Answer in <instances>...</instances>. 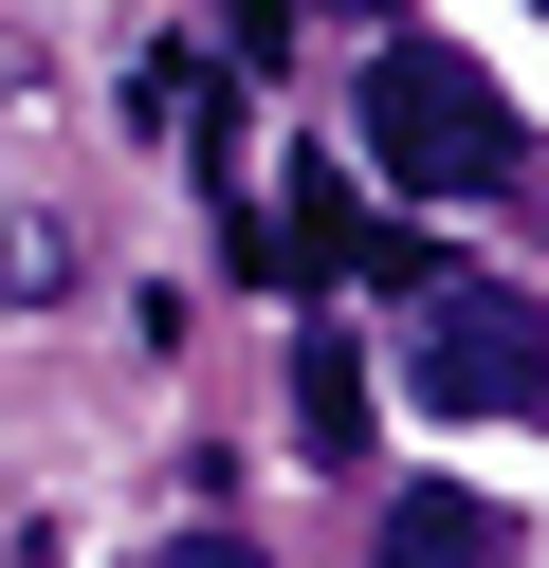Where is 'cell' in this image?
Returning <instances> with one entry per match:
<instances>
[{"label":"cell","instance_id":"obj_1","mask_svg":"<svg viewBox=\"0 0 549 568\" xmlns=\"http://www.w3.org/2000/svg\"><path fill=\"white\" fill-rule=\"evenodd\" d=\"M366 165H385L403 202L512 184V92L476 74V55H439V38H385V55H366Z\"/></svg>","mask_w":549,"mask_h":568},{"label":"cell","instance_id":"obj_2","mask_svg":"<svg viewBox=\"0 0 549 568\" xmlns=\"http://www.w3.org/2000/svg\"><path fill=\"white\" fill-rule=\"evenodd\" d=\"M403 385H421L439 422H531L549 404V294H512V275H421Z\"/></svg>","mask_w":549,"mask_h":568},{"label":"cell","instance_id":"obj_3","mask_svg":"<svg viewBox=\"0 0 549 568\" xmlns=\"http://www.w3.org/2000/svg\"><path fill=\"white\" fill-rule=\"evenodd\" d=\"M366 568H512V514L458 495V477H421V495H385V550Z\"/></svg>","mask_w":549,"mask_h":568},{"label":"cell","instance_id":"obj_4","mask_svg":"<svg viewBox=\"0 0 549 568\" xmlns=\"http://www.w3.org/2000/svg\"><path fill=\"white\" fill-rule=\"evenodd\" d=\"M293 440H312V458H366V348L348 331L293 348Z\"/></svg>","mask_w":549,"mask_h":568},{"label":"cell","instance_id":"obj_5","mask_svg":"<svg viewBox=\"0 0 549 568\" xmlns=\"http://www.w3.org/2000/svg\"><path fill=\"white\" fill-rule=\"evenodd\" d=\"M293 38V0H220V55H275Z\"/></svg>","mask_w":549,"mask_h":568},{"label":"cell","instance_id":"obj_6","mask_svg":"<svg viewBox=\"0 0 549 568\" xmlns=\"http://www.w3.org/2000/svg\"><path fill=\"white\" fill-rule=\"evenodd\" d=\"M165 568H256V550H238V531H183V550H165Z\"/></svg>","mask_w":549,"mask_h":568},{"label":"cell","instance_id":"obj_7","mask_svg":"<svg viewBox=\"0 0 549 568\" xmlns=\"http://www.w3.org/2000/svg\"><path fill=\"white\" fill-rule=\"evenodd\" d=\"M329 19H403V0H329Z\"/></svg>","mask_w":549,"mask_h":568}]
</instances>
